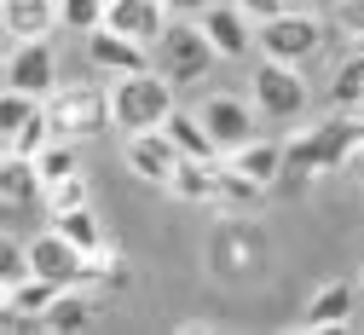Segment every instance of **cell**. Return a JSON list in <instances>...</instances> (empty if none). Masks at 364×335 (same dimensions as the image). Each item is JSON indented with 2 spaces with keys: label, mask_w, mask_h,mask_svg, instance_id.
Masks as SVG:
<instances>
[{
  "label": "cell",
  "mask_w": 364,
  "mask_h": 335,
  "mask_svg": "<svg viewBox=\"0 0 364 335\" xmlns=\"http://www.w3.org/2000/svg\"><path fill=\"white\" fill-rule=\"evenodd\" d=\"M168 6L162 0H105V23L122 29L127 41H139V46H156V35L168 29Z\"/></svg>",
  "instance_id": "11"
},
{
  "label": "cell",
  "mask_w": 364,
  "mask_h": 335,
  "mask_svg": "<svg viewBox=\"0 0 364 335\" xmlns=\"http://www.w3.org/2000/svg\"><path fill=\"white\" fill-rule=\"evenodd\" d=\"M53 231L64 237V243H75L81 255H105V225H99L93 203H81V208H64V214H53Z\"/></svg>",
  "instance_id": "20"
},
{
  "label": "cell",
  "mask_w": 364,
  "mask_h": 335,
  "mask_svg": "<svg viewBox=\"0 0 364 335\" xmlns=\"http://www.w3.org/2000/svg\"><path fill=\"white\" fill-rule=\"evenodd\" d=\"M0 151H6V145H0Z\"/></svg>",
  "instance_id": "37"
},
{
  "label": "cell",
  "mask_w": 364,
  "mask_h": 335,
  "mask_svg": "<svg viewBox=\"0 0 364 335\" xmlns=\"http://www.w3.org/2000/svg\"><path fill=\"white\" fill-rule=\"evenodd\" d=\"M191 23H197L203 41L214 46V58H243L249 46H255V23H249L237 6H214V0H208V6H203Z\"/></svg>",
  "instance_id": "9"
},
{
  "label": "cell",
  "mask_w": 364,
  "mask_h": 335,
  "mask_svg": "<svg viewBox=\"0 0 364 335\" xmlns=\"http://www.w3.org/2000/svg\"><path fill=\"white\" fill-rule=\"evenodd\" d=\"M324 18L318 12H295V6H284L278 18H266V23H255V46H260V58H278V64H306V58H318L324 53Z\"/></svg>",
  "instance_id": "5"
},
{
  "label": "cell",
  "mask_w": 364,
  "mask_h": 335,
  "mask_svg": "<svg viewBox=\"0 0 364 335\" xmlns=\"http://www.w3.org/2000/svg\"><path fill=\"white\" fill-rule=\"evenodd\" d=\"M358 116H364V92H358Z\"/></svg>",
  "instance_id": "35"
},
{
  "label": "cell",
  "mask_w": 364,
  "mask_h": 335,
  "mask_svg": "<svg viewBox=\"0 0 364 335\" xmlns=\"http://www.w3.org/2000/svg\"><path fill=\"white\" fill-rule=\"evenodd\" d=\"M29 266H23V243H12V237H0V283H12V277H23Z\"/></svg>",
  "instance_id": "28"
},
{
  "label": "cell",
  "mask_w": 364,
  "mask_h": 335,
  "mask_svg": "<svg viewBox=\"0 0 364 335\" xmlns=\"http://www.w3.org/2000/svg\"><path fill=\"white\" fill-rule=\"evenodd\" d=\"M266 197V185H255L249 174H237V168H225V156H220V185H214V203L220 208H255Z\"/></svg>",
  "instance_id": "24"
},
{
  "label": "cell",
  "mask_w": 364,
  "mask_h": 335,
  "mask_svg": "<svg viewBox=\"0 0 364 335\" xmlns=\"http://www.w3.org/2000/svg\"><path fill=\"white\" fill-rule=\"evenodd\" d=\"M35 110H41V99H29V92H18V87H0V145H6Z\"/></svg>",
  "instance_id": "25"
},
{
  "label": "cell",
  "mask_w": 364,
  "mask_h": 335,
  "mask_svg": "<svg viewBox=\"0 0 364 335\" xmlns=\"http://www.w3.org/2000/svg\"><path fill=\"white\" fill-rule=\"evenodd\" d=\"M81 203H93V185H87L81 168L64 174V179H53V185H41V208H47V214H64V208H81Z\"/></svg>",
  "instance_id": "23"
},
{
  "label": "cell",
  "mask_w": 364,
  "mask_h": 335,
  "mask_svg": "<svg viewBox=\"0 0 364 335\" xmlns=\"http://www.w3.org/2000/svg\"><path fill=\"white\" fill-rule=\"evenodd\" d=\"M81 41H87V64H93V70H105V75H133V70H151V46L127 41V35H122V29H110V23L87 29Z\"/></svg>",
  "instance_id": "8"
},
{
  "label": "cell",
  "mask_w": 364,
  "mask_h": 335,
  "mask_svg": "<svg viewBox=\"0 0 364 335\" xmlns=\"http://www.w3.org/2000/svg\"><path fill=\"white\" fill-rule=\"evenodd\" d=\"M173 81L162 70H133V75H116L110 92H105V110H110V127L122 133H139V127H162V116L173 110Z\"/></svg>",
  "instance_id": "1"
},
{
  "label": "cell",
  "mask_w": 364,
  "mask_h": 335,
  "mask_svg": "<svg viewBox=\"0 0 364 335\" xmlns=\"http://www.w3.org/2000/svg\"><path fill=\"white\" fill-rule=\"evenodd\" d=\"M99 23H105V0H58V29L87 35V29H99Z\"/></svg>",
  "instance_id": "26"
},
{
  "label": "cell",
  "mask_w": 364,
  "mask_h": 335,
  "mask_svg": "<svg viewBox=\"0 0 364 335\" xmlns=\"http://www.w3.org/2000/svg\"><path fill=\"white\" fill-rule=\"evenodd\" d=\"M87 324H93V295H87L81 283H75V289H58L53 307L41 312V329H58V335H75Z\"/></svg>",
  "instance_id": "19"
},
{
  "label": "cell",
  "mask_w": 364,
  "mask_h": 335,
  "mask_svg": "<svg viewBox=\"0 0 364 335\" xmlns=\"http://www.w3.org/2000/svg\"><path fill=\"white\" fill-rule=\"evenodd\" d=\"M358 92H364V53L353 46L330 75V110H358Z\"/></svg>",
  "instance_id": "21"
},
{
  "label": "cell",
  "mask_w": 364,
  "mask_h": 335,
  "mask_svg": "<svg viewBox=\"0 0 364 335\" xmlns=\"http://www.w3.org/2000/svg\"><path fill=\"white\" fill-rule=\"evenodd\" d=\"M225 168H237V174H249L255 185L272 191V185L284 179V145H278V139H260V133H255V139H243L237 151H225Z\"/></svg>",
  "instance_id": "13"
},
{
  "label": "cell",
  "mask_w": 364,
  "mask_h": 335,
  "mask_svg": "<svg viewBox=\"0 0 364 335\" xmlns=\"http://www.w3.org/2000/svg\"><path fill=\"white\" fill-rule=\"evenodd\" d=\"M162 133H168V145L179 151V156H197V162H214L220 156V145H214V139H208V127H203V116L197 110H168L162 116Z\"/></svg>",
  "instance_id": "14"
},
{
  "label": "cell",
  "mask_w": 364,
  "mask_h": 335,
  "mask_svg": "<svg viewBox=\"0 0 364 335\" xmlns=\"http://www.w3.org/2000/svg\"><path fill=\"white\" fill-rule=\"evenodd\" d=\"M29 162H35V179H41V185H53V179H64V174L81 168V151H75V139H47Z\"/></svg>",
  "instance_id": "22"
},
{
  "label": "cell",
  "mask_w": 364,
  "mask_h": 335,
  "mask_svg": "<svg viewBox=\"0 0 364 335\" xmlns=\"http://www.w3.org/2000/svg\"><path fill=\"white\" fill-rule=\"evenodd\" d=\"M0 58H6V46H0Z\"/></svg>",
  "instance_id": "36"
},
{
  "label": "cell",
  "mask_w": 364,
  "mask_h": 335,
  "mask_svg": "<svg viewBox=\"0 0 364 335\" xmlns=\"http://www.w3.org/2000/svg\"><path fill=\"white\" fill-rule=\"evenodd\" d=\"M58 29V0H0V35L6 41H41Z\"/></svg>",
  "instance_id": "12"
},
{
  "label": "cell",
  "mask_w": 364,
  "mask_h": 335,
  "mask_svg": "<svg viewBox=\"0 0 364 335\" xmlns=\"http://www.w3.org/2000/svg\"><path fill=\"white\" fill-rule=\"evenodd\" d=\"M122 156H127L133 179H151V185H168V174H173V162H179V151L168 145V133H162V127H139V133H127Z\"/></svg>",
  "instance_id": "10"
},
{
  "label": "cell",
  "mask_w": 364,
  "mask_h": 335,
  "mask_svg": "<svg viewBox=\"0 0 364 335\" xmlns=\"http://www.w3.org/2000/svg\"><path fill=\"white\" fill-rule=\"evenodd\" d=\"M214 64H220L214 46L203 41V29H197L191 18H168V29H162L156 46H151V70H162V75L173 81V92H179V87H197Z\"/></svg>",
  "instance_id": "3"
},
{
  "label": "cell",
  "mask_w": 364,
  "mask_h": 335,
  "mask_svg": "<svg viewBox=\"0 0 364 335\" xmlns=\"http://www.w3.org/2000/svg\"><path fill=\"white\" fill-rule=\"evenodd\" d=\"M41 116H47V133L53 139H93L110 127V110H105V87L93 81H70V87H53L41 99Z\"/></svg>",
  "instance_id": "2"
},
{
  "label": "cell",
  "mask_w": 364,
  "mask_h": 335,
  "mask_svg": "<svg viewBox=\"0 0 364 335\" xmlns=\"http://www.w3.org/2000/svg\"><path fill=\"white\" fill-rule=\"evenodd\" d=\"M47 139H53V133H47V116L35 110V116H29V122H23V127L6 139V151H18V156H35L41 145H47Z\"/></svg>",
  "instance_id": "27"
},
{
  "label": "cell",
  "mask_w": 364,
  "mask_h": 335,
  "mask_svg": "<svg viewBox=\"0 0 364 335\" xmlns=\"http://www.w3.org/2000/svg\"><path fill=\"white\" fill-rule=\"evenodd\" d=\"M232 6H237L249 23H266V18H278V12L289 6V0H232Z\"/></svg>",
  "instance_id": "29"
},
{
  "label": "cell",
  "mask_w": 364,
  "mask_h": 335,
  "mask_svg": "<svg viewBox=\"0 0 364 335\" xmlns=\"http://www.w3.org/2000/svg\"><path fill=\"white\" fill-rule=\"evenodd\" d=\"M197 116H203V127H208V139L220 145V156L225 151H237L243 139H255V127H260V116H255V105H243L237 92H208V99L197 105Z\"/></svg>",
  "instance_id": "7"
},
{
  "label": "cell",
  "mask_w": 364,
  "mask_h": 335,
  "mask_svg": "<svg viewBox=\"0 0 364 335\" xmlns=\"http://www.w3.org/2000/svg\"><path fill=\"white\" fill-rule=\"evenodd\" d=\"M162 6H168V12H173V18H197V12H203V6H208V0H162Z\"/></svg>",
  "instance_id": "31"
},
{
  "label": "cell",
  "mask_w": 364,
  "mask_h": 335,
  "mask_svg": "<svg viewBox=\"0 0 364 335\" xmlns=\"http://www.w3.org/2000/svg\"><path fill=\"white\" fill-rule=\"evenodd\" d=\"M0 289H6V307L18 312V324H41V312H47L53 295H58V283L23 272V277H12V283H0Z\"/></svg>",
  "instance_id": "18"
},
{
  "label": "cell",
  "mask_w": 364,
  "mask_h": 335,
  "mask_svg": "<svg viewBox=\"0 0 364 335\" xmlns=\"http://www.w3.org/2000/svg\"><path fill=\"white\" fill-rule=\"evenodd\" d=\"M0 87H18L29 99H47L58 87V53H53V35L41 41H12V53L0 58Z\"/></svg>",
  "instance_id": "6"
},
{
  "label": "cell",
  "mask_w": 364,
  "mask_h": 335,
  "mask_svg": "<svg viewBox=\"0 0 364 335\" xmlns=\"http://www.w3.org/2000/svg\"><path fill=\"white\" fill-rule=\"evenodd\" d=\"M0 203H12V208H35V203H41L35 162L18 156V151H0Z\"/></svg>",
  "instance_id": "17"
},
{
  "label": "cell",
  "mask_w": 364,
  "mask_h": 335,
  "mask_svg": "<svg viewBox=\"0 0 364 335\" xmlns=\"http://www.w3.org/2000/svg\"><path fill=\"white\" fill-rule=\"evenodd\" d=\"M358 283H364V255H358Z\"/></svg>",
  "instance_id": "34"
},
{
  "label": "cell",
  "mask_w": 364,
  "mask_h": 335,
  "mask_svg": "<svg viewBox=\"0 0 364 335\" xmlns=\"http://www.w3.org/2000/svg\"><path fill=\"white\" fill-rule=\"evenodd\" d=\"M249 105H255V116H260V122H278V127L301 122V116H306V105H312L301 64L260 58V64H255V81H249Z\"/></svg>",
  "instance_id": "4"
},
{
  "label": "cell",
  "mask_w": 364,
  "mask_h": 335,
  "mask_svg": "<svg viewBox=\"0 0 364 335\" xmlns=\"http://www.w3.org/2000/svg\"><path fill=\"white\" fill-rule=\"evenodd\" d=\"M336 12H341V23H353V29H364V0H341Z\"/></svg>",
  "instance_id": "30"
},
{
  "label": "cell",
  "mask_w": 364,
  "mask_h": 335,
  "mask_svg": "<svg viewBox=\"0 0 364 335\" xmlns=\"http://www.w3.org/2000/svg\"><path fill=\"white\" fill-rule=\"evenodd\" d=\"M353 283H324L312 301H306V312H301V329H341V324H353Z\"/></svg>",
  "instance_id": "15"
},
{
  "label": "cell",
  "mask_w": 364,
  "mask_h": 335,
  "mask_svg": "<svg viewBox=\"0 0 364 335\" xmlns=\"http://www.w3.org/2000/svg\"><path fill=\"white\" fill-rule=\"evenodd\" d=\"M312 6H318V12H336V6H341V0H312Z\"/></svg>",
  "instance_id": "33"
},
{
  "label": "cell",
  "mask_w": 364,
  "mask_h": 335,
  "mask_svg": "<svg viewBox=\"0 0 364 335\" xmlns=\"http://www.w3.org/2000/svg\"><path fill=\"white\" fill-rule=\"evenodd\" d=\"M214 185H220V156H214V162L179 156L173 174H168V191H173L179 203H214Z\"/></svg>",
  "instance_id": "16"
},
{
  "label": "cell",
  "mask_w": 364,
  "mask_h": 335,
  "mask_svg": "<svg viewBox=\"0 0 364 335\" xmlns=\"http://www.w3.org/2000/svg\"><path fill=\"white\" fill-rule=\"evenodd\" d=\"M0 329H23V324H18V312L6 307V289H0Z\"/></svg>",
  "instance_id": "32"
}]
</instances>
